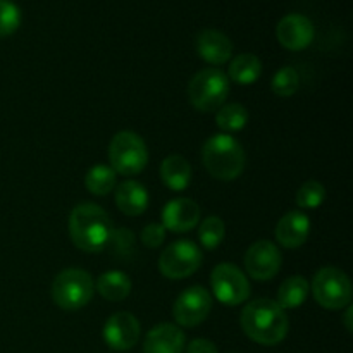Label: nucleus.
I'll use <instances>...</instances> for the list:
<instances>
[{
    "instance_id": "nucleus-27",
    "label": "nucleus",
    "mask_w": 353,
    "mask_h": 353,
    "mask_svg": "<svg viewBox=\"0 0 353 353\" xmlns=\"http://www.w3.org/2000/svg\"><path fill=\"white\" fill-rule=\"evenodd\" d=\"M300 76L296 69L293 68H281L274 74L271 83V88L274 95L278 97H292L299 90Z\"/></svg>"
},
{
    "instance_id": "nucleus-25",
    "label": "nucleus",
    "mask_w": 353,
    "mask_h": 353,
    "mask_svg": "<svg viewBox=\"0 0 353 353\" xmlns=\"http://www.w3.org/2000/svg\"><path fill=\"white\" fill-rule=\"evenodd\" d=\"M226 236V224L221 217L210 216L202 221L199 228V240L207 250H216Z\"/></svg>"
},
{
    "instance_id": "nucleus-2",
    "label": "nucleus",
    "mask_w": 353,
    "mask_h": 353,
    "mask_svg": "<svg viewBox=\"0 0 353 353\" xmlns=\"http://www.w3.org/2000/svg\"><path fill=\"white\" fill-rule=\"evenodd\" d=\"M112 231L109 214L97 203H79L69 216V234L72 243L88 254L102 252L109 245Z\"/></svg>"
},
{
    "instance_id": "nucleus-4",
    "label": "nucleus",
    "mask_w": 353,
    "mask_h": 353,
    "mask_svg": "<svg viewBox=\"0 0 353 353\" xmlns=\"http://www.w3.org/2000/svg\"><path fill=\"white\" fill-rule=\"evenodd\" d=\"M230 95V79L221 69H202L188 85V99L200 112H216Z\"/></svg>"
},
{
    "instance_id": "nucleus-32",
    "label": "nucleus",
    "mask_w": 353,
    "mask_h": 353,
    "mask_svg": "<svg viewBox=\"0 0 353 353\" xmlns=\"http://www.w3.org/2000/svg\"><path fill=\"white\" fill-rule=\"evenodd\" d=\"M352 316H353V309H352V305H348L347 307V312H345V324H347V330L350 331L352 333Z\"/></svg>"
},
{
    "instance_id": "nucleus-29",
    "label": "nucleus",
    "mask_w": 353,
    "mask_h": 353,
    "mask_svg": "<svg viewBox=\"0 0 353 353\" xmlns=\"http://www.w3.org/2000/svg\"><path fill=\"white\" fill-rule=\"evenodd\" d=\"M109 243H112L116 254H119L121 257H128L134 248V236L130 230L121 228V230L112 231V236H110Z\"/></svg>"
},
{
    "instance_id": "nucleus-28",
    "label": "nucleus",
    "mask_w": 353,
    "mask_h": 353,
    "mask_svg": "<svg viewBox=\"0 0 353 353\" xmlns=\"http://www.w3.org/2000/svg\"><path fill=\"white\" fill-rule=\"evenodd\" d=\"M21 26V10L12 0H0V38L10 37Z\"/></svg>"
},
{
    "instance_id": "nucleus-14",
    "label": "nucleus",
    "mask_w": 353,
    "mask_h": 353,
    "mask_svg": "<svg viewBox=\"0 0 353 353\" xmlns=\"http://www.w3.org/2000/svg\"><path fill=\"white\" fill-rule=\"evenodd\" d=\"M200 221V207L192 199L169 200L162 210V226L172 233L192 231Z\"/></svg>"
},
{
    "instance_id": "nucleus-26",
    "label": "nucleus",
    "mask_w": 353,
    "mask_h": 353,
    "mask_svg": "<svg viewBox=\"0 0 353 353\" xmlns=\"http://www.w3.org/2000/svg\"><path fill=\"white\" fill-rule=\"evenodd\" d=\"M295 200L300 209H317L326 200V188L316 179H310L300 186Z\"/></svg>"
},
{
    "instance_id": "nucleus-19",
    "label": "nucleus",
    "mask_w": 353,
    "mask_h": 353,
    "mask_svg": "<svg viewBox=\"0 0 353 353\" xmlns=\"http://www.w3.org/2000/svg\"><path fill=\"white\" fill-rule=\"evenodd\" d=\"M161 178L172 192H183L192 181V165L181 155H169L161 164Z\"/></svg>"
},
{
    "instance_id": "nucleus-23",
    "label": "nucleus",
    "mask_w": 353,
    "mask_h": 353,
    "mask_svg": "<svg viewBox=\"0 0 353 353\" xmlns=\"http://www.w3.org/2000/svg\"><path fill=\"white\" fill-rule=\"evenodd\" d=\"M85 186L93 195H107L116 188V172L109 165H93L85 176Z\"/></svg>"
},
{
    "instance_id": "nucleus-6",
    "label": "nucleus",
    "mask_w": 353,
    "mask_h": 353,
    "mask_svg": "<svg viewBox=\"0 0 353 353\" xmlns=\"http://www.w3.org/2000/svg\"><path fill=\"white\" fill-rule=\"evenodd\" d=\"M109 159L114 172L123 176H134L145 169L148 162V150L141 137L133 131H119L114 134L109 145Z\"/></svg>"
},
{
    "instance_id": "nucleus-24",
    "label": "nucleus",
    "mask_w": 353,
    "mask_h": 353,
    "mask_svg": "<svg viewBox=\"0 0 353 353\" xmlns=\"http://www.w3.org/2000/svg\"><path fill=\"white\" fill-rule=\"evenodd\" d=\"M216 123L221 130L228 131V133L240 131L247 126L248 112L241 103H226L217 109Z\"/></svg>"
},
{
    "instance_id": "nucleus-1",
    "label": "nucleus",
    "mask_w": 353,
    "mask_h": 353,
    "mask_svg": "<svg viewBox=\"0 0 353 353\" xmlns=\"http://www.w3.org/2000/svg\"><path fill=\"white\" fill-rule=\"evenodd\" d=\"M240 324L243 333L252 341L264 347L281 343L288 334V317L278 302L269 299H257L248 302L241 310Z\"/></svg>"
},
{
    "instance_id": "nucleus-31",
    "label": "nucleus",
    "mask_w": 353,
    "mask_h": 353,
    "mask_svg": "<svg viewBox=\"0 0 353 353\" xmlns=\"http://www.w3.org/2000/svg\"><path fill=\"white\" fill-rule=\"evenodd\" d=\"M186 353H217V347L212 341L199 338V340H193L192 343L188 345Z\"/></svg>"
},
{
    "instance_id": "nucleus-11",
    "label": "nucleus",
    "mask_w": 353,
    "mask_h": 353,
    "mask_svg": "<svg viewBox=\"0 0 353 353\" xmlns=\"http://www.w3.org/2000/svg\"><path fill=\"white\" fill-rule=\"evenodd\" d=\"M281 252L272 241L261 240L250 245L245 254V269L250 278L257 281H269L281 269Z\"/></svg>"
},
{
    "instance_id": "nucleus-15",
    "label": "nucleus",
    "mask_w": 353,
    "mask_h": 353,
    "mask_svg": "<svg viewBox=\"0 0 353 353\" xmlns=\"http://www.w3.org/2000/svg\"><path fill=\"white\" fill-rule=\"evenodd\" d=\"M185 343V333L179 330V326L162 323L148 331L143 343V353H183Z\"/></svg>"
},
{
    "instance_id": "nucleus-10",
    "label": "nucleus",
    "mask_w": 353,
    "mask_h": 353,
    "mask_svg": "<svg viewBox=\"0 0 353 353\" xmlns=\"http://www.w3.org/2000/svg\"><path fill=\"white\" fill-rule=\"evenodd\" d=\"M212 310V296L202 286L185 290L172 307L174 321L183 327H195L209 317Z\"/></svg>"
},
{
    "instance_id": "nucleus-8",
    "label": "nucleus",
    "mask_w": 353,
    "mask_h": 353,
    "mask_svg": "<svg viewBox=\"0 0 353 353\" xmlns=\"http://www.w3.org/2000/svg\"><path fill=\"white\" fill-rule=\"evenodd\" d=\"M202 261V250L193 241L179 240L162 250L159 269L169 279H185L199 271Z\"/></svg>"
},
{
    "instance_id": "nucleus-12",
    "label": "nucleus",
    "mask_w": 353,
    "mask_h": 353,
    "mask_svg": "<svg viewBox=\"0 0 353 353\" xmlns=\"http://www.w3.org/2000/svg\"><path fill=\"white\" fill-rule=\"evenodd\" d=\"M103 341L116 352H126L138 343L140 323L130 312H116L103 326Z\"/></svg>"
},
{
    "instance_id": "nucleus-5",
    "label": "nucleus",
    "mask_w": 353,
    "mask_h": 353,
    "mask_svg": "<svg viewBox=\"0 0 353 353\" xmlns=\"http://www.w3.org/2000/svg\"><path fill=\"white\" fill-rule=\"evenodd\" d=\"M50 292L55 305L64 310H78L93 299L95 283L86 271L71 268L55 276Z\"/></svg>"
},
{
    "instance_id": "nucleus-16",
    "label": "nucleus",
    "mask_w": 353,
    "mask_h": 353,
    "mask_svg": "<svg viewBox=\"0 0 353 353\" xmlns=\"http://www.w3.org/2000/svg\"><path fill=\"white\" fill-rule=\"evenodd\" d=\"M196 52L209 64L221 65L233 55V43L223 31L203 30L196 37Z\"/></svg>"
},
{
    "instance_id": "nucleus-30",
    "label": "nucleus",
    "mask_w": 353,
    "mask_h": 353,
    "mask_svg": "<svg viewBox=\"0 0 353 353\" xmlns=\"http://www.w3.org/2000/svg\"><path fill=\"white\" fill-rule=\"evenodd\" d=\"M165 240V228L162 224H148L141 231V243L147 248H159Z\"/></svg>"
},
{
    "instance_id": "nucleus-20",
    "label": "nucleus",
    "mask_w": 353,
    "mask_h": 353,
    "mask_svg": "<svg viewBox=\"0 0 353 353\" xmlns=\"http://www.w3.org/2000/svg\"><path fill=\"white\" fill-rule=\"evenodd\" d=\"M95 288L109 302H121L131 293V279L123 271H107L100 276Z\"/></svg>"
},
{
    "instance_id": "nucleus-17",
    "label": "nucleus",
    "mask_w": 353,
    "mask_h": 353,
    "mask_svg": "<svg viewBox=\"0 0 353 353\" xmlns=\"http://www.w3.org/2000/svg\"><path fill=\"white\" fill-rule=\"evenodd\" d=\"M310 233V221L300 210H292L279 219L276 226V240L285 248H299L307 241Z\"/></svg>"
},
{
    "instance_id": "nucleus-9",
    "label": "nucleus",
    "mask_w": 353,
    "mask_h": 353,
    "mask_svg": "<svg viewBox=\"0 0 353 353\" xmlns=\"http://www.w3.org/2000/svg\"><path fill=\"white\" fill-rule=\"evenodd\" d=\"M212 293L223 305L236 307L250 296V283L240 268L234 264H219L210 274Z\"/></svg>"
},
{
    "instance_id": "nucleus-18",
    "label": "nucleus",
    "mask_w": 353,
    "mask_h": 353,
    "mask_svg": "<svg viewBox=\"0 0 353 353\" xmlns=\"http://www.w3.org/2000/svg\"><path fill=\"white\" fill-rule=\"evenodd\" d=\"M116 205L126 216H141V214L147 210L148 202V192L141 183L133 181V179H128L123 181L119 186H116Z\"/></svg>"
},
{
    "instance_id": "nucleus-21",
    "label": "nucleus",
    "mask_w": 353,
    "mask_h": 353,
    "mask_svg": "<svg viewBox=\"0 0 353 353\" xmlns=\"http://www.w3.org/2000/svg\"><path fill=\"white\" fill-rule=\"evenodd\" d=\"M231 81L238 85H252L257 81L262 74V62L254 54H240L231 61L230 64Z\"/></svg>"
},
{
    "instance_id": "nucleus-3",
    "label": "nucleus",
    "mask_w": 353,
    "mask_h": 353,
    "mask_svg": "<svg viewBox=\"0 0 353 353\" xmlns=\"http://www.w3.org/2000/svg\"><path fill=\"white\" fill-rule=\"evenodd\" d=\"M202 161L212 178L221 179V181H233L243 172L247 157L236 138L219 133L205 141Z\"/></svg>"
},
{
    "instance_id": "nucleus-22",
    "label": "nucleus",
    "mask_w": 353,
    "mask_h": 353,
    "mask_svg": "<svg viewBox=\"0 0 353 353\" xmlns=\"http://www.w3.org/2000/svg\"><path fill=\"white\" fill-rule=\"evenodd\" d=\"M310 292V285L303 276H292L279 286L278 305L281 309H296L303 305Z\"/></svg>"
},
{
    "instance_id": "nucleus-7",
    "label": "nucleus",
    "mask_w": 353,
    "mask_h": 353,
    "mask_svg": "<svg viewBox=\"0 0 353 353\" xmlns=\"http://www.w3.org/2000/svg\"><path fill=\"white\" fill-rule=\"evenodd\" d=\"M312 295L321 307L327 310H340L350 305V278L338 268H323L312 281Z\"/></svg>"
},
{
    "instance_id": "nucleus-13",
    "label": "nucleus",
    "mask_w": 353,
    "mask_h": 353,
    "mask_svg": "<svg viewBox=\"0 0 353 353\" xmlns=\"http://www.w3.org/2000/svg\"><path fill=\"white\" fill-rule=\"evenodd\" d=\"M312 21L303 14H288L283 17L276 28V37L279 43L288 50H303L309 47L314 40Z\"/></svg>"
}]
</instances>
